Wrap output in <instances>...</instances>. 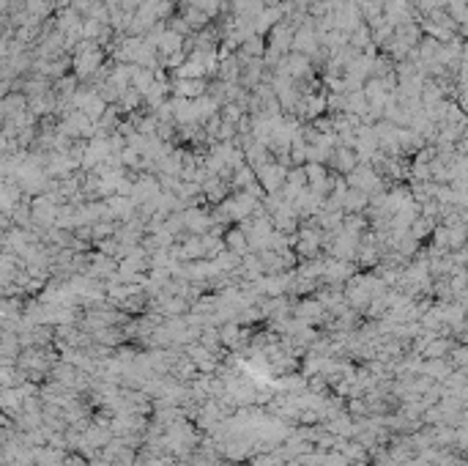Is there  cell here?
Instances as JSON below:
<instances>
[{
  "instance_id": "obj_1",
  "label": "cell",
  "mask_w": 468,
  "mask_h": 466,
  "mask_svg": "<svg viewBox=\"0 0 468 466\" xmlns=\"http://www.w3.org/2000/svg\"><path fill=\"white\" fill-rule=\"evenodd\" d=\"M252 170H255L258 184L263 186L266 192H280L282 182H285V173H287V168H282L280 162H274V159H269V162H263V165H258Z\"/></svg>"
},
{
  "instance_id": "obj_4",
  "label": "cell",
  "mask_w": 468,
  "mask_h": 466,
  "mask_svg": "<svg viewBox=\"0 0 468 466\" xmlns=\"http://www.w3.org/2000/svg\"><path fill=\"white\" fill-rule=\"evenodd\" d=\"M222 244H225V250H228L231 255H249V244H246V233H244V228L228 231L225 233V239H222Z\"/></svg>"
},
{
  "instance_id": "obj_3",
  "label": "cell",
  "mask_w": 468,
  "mask_h": 466,
  "mask_svg": "<svg viewBox=\"0 0 468 466\" xmlns=\"http://www.w3.org/2000/svg\"><path fill=\"white\" fill-rule=\"evenodd\" d=\"M153 86V69H145V66H129V88L145 96L148 88Z\"/></svg>"
},
{
  "instance_id": "obj_2",
  "label": "cell",
  "mask_w": 468,
  "mask_h": 466,
  "mask_svg": "<svg viewBox=\"0 0 468 466\" xmlns=\"http://www.w3.org/2000/svg\"><path fill=\"white\" fill-rule=\"evenodd\" d=\"M326 162L337 170V176H348V173L359 165V156H356V151L348 148V145H334V151H331V156H328Z\"/></svg>"
}]
</instances>
